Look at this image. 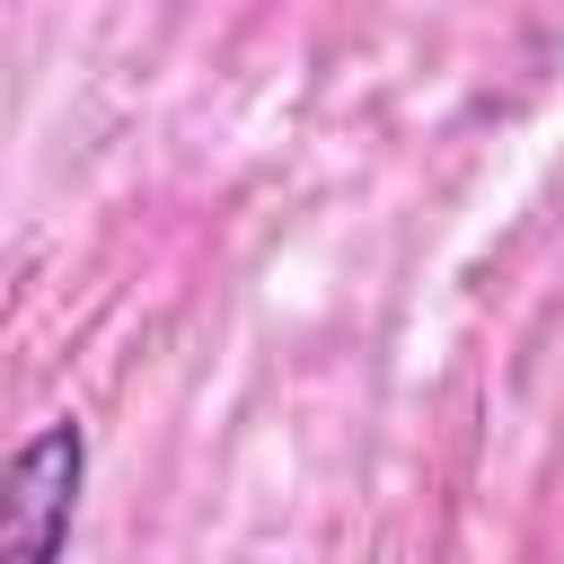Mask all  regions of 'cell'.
I'll use <instances>...</instances> for the list:
<instances>
[{"mask_svg": "<svg viewBox=\"0 0 564 564\" xmlns=\"http://www.w3.org/2000/svg\"><path fill=\"white\" fill-rule=\"evenodd\" d=\"M79 476H88V432H79L70 414H62V423H35V432L9 449V476H0V555L53 564V555L70 546Z\"/></svg>", "mask_w": 564, "mask_h": 564, "instance_id": "6da1fadb", "label": "cell"}]
</instances>
